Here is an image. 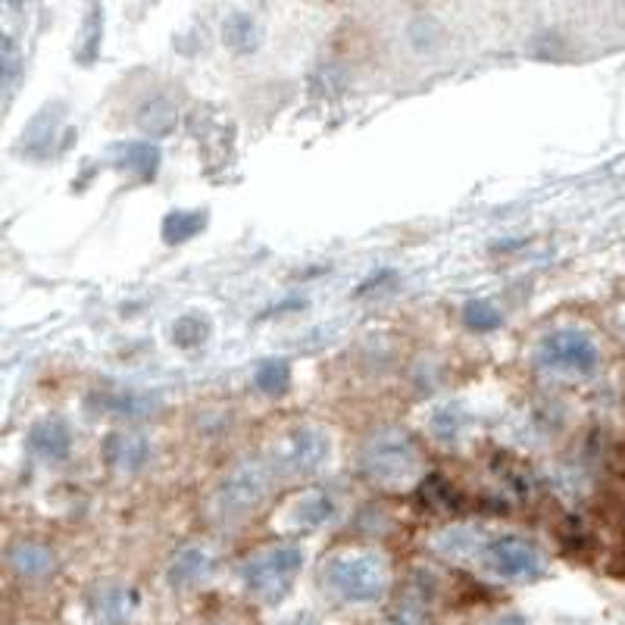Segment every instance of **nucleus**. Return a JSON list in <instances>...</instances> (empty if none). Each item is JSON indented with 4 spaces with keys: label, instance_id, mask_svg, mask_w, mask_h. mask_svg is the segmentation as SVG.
Returning <instances> with one entry per match:
<instances>
[{
    "label": "nucleus",
    "instance_id": "nucleus-1",
    "mask_svg": "<svg viewBox=\"0 0 625 625\" xmlns=\"http://www.w3.org/2000/svg\"><path fill=\"white\" fill-rule=\"evenodd\" d=\"M323 579L347 604H375L389 591V566L372 551H345L325 563Z\"/></svg>",
    "mask_w": 625,
    "mask_h": 625
},
{
    "label": "nucleus",
    "instance_id": "nucleus-2",
    "mask_svg": "<svg viewBox=\"0 0 625 625\" xmlns=\"http://www.w3.org/2000/svg\"><path fill=\"white\" fill-rule=\"evenodd\" d=\"M301 569L303 551L298 544H273L241 563V582L257 601L276 604L291 591Z\"/></svg>",
    "mask_w": 625,
    "mask_h": 625
},
{
    "label": "nucleus",
    "instance_id": "nucleus-3",
    "mask_svg": "<svg viewBox=\"0 0 625 625\" xmlns=\"http://www.w3.org/2000/svg\"><path fill=\"white\" fill-rule=\"evenodd\" d=\"M363 473L372 485L401 488L419 475V451L407 431L389 429L369 438L363 448Z\"/></svg>",
    "mask_w": 625,
    "mask_h": 625
},
{
    "label": "nucleus",
    "instance_id": "nucleus-4",
    "mask_svg": "<svg viewBox=\"0 0 625 625\" xmlns=\"http://www.w3.org/2000/svg\"><path fill=\"white\" fill-rule=\"evenodd\" d=\"M482 557L495 576L510 579V582H535L544 576L541 547L532 539H522V535H497L485 544Z\"/></svg>",
    "mask_w": 625,
    "mask_h": 625
},
{
    "label": "nucleus",
    "instance_id": "nucleus-5",
    "mask_svg": "<svg viewBox=\"0 0 625 625\" xmlns=\"http://www.w3.org/2000/svg\"><path fill=\"white\" fill-rule=\"evenodd\" d=\"M539 363L572 375H591L601 367V347L582 328H557L541 342Z\"/></svg>",
    "mask_w": 625,
    "mask_h": 625
},
{
    "label": "nucleus",
    "instance_id": "nucleus-6",
    "mask_svg": "<svg viewBox=\"0 0 625 625\" xmlns=\"http://www.w3.org/2000/svg\"><path fill=\"white\" fill-rule=\"evenodd\" d=\"M269 491V473L259 463H241L235 473L222 478L216 491V510L222 517H241L257 510L259 500Z\"/></svg>",
    "mask_w": 625,
    "mask_h": 625
},
{
    "label": "nucleus",
    "instance_id": "nucleus-7",
    "mask_svg": "<svg viewBox=\"0 0 625 625\" xmlns=\"http://www.w3.org/2000/svg\"><path fill=\"white\" fill-rule=\"evenodd\" d=\"M328 453V441L316 429H294L281 444L279 466L288 475H306L320 470Z\"/></svg>",
    "mask_w": 625,
    "mask_h": 625
},
{
    "label": "nucleus",
    "instance_id": "nucleus-8",
    "mask_svg": "<svg viewBox=\"0 0 625 625\" xmlns=\"http://www.w3.org/2000/svg\"><path fill=\"white\" fill-rule=\"evenodd\" d=\"M91 625H126L135 613V591L123 585L97 588L88 601Z\"/></svg>",
    "mask_w": 625,
    "mask_h": 625
},
{
    "label": "nucleus",
    "instance_id": "nucleus-9",
    "mask_svg": "<svg viewBox=\"0 0 625 625\" xmlns=\"http://www.w3.org/2000/svg\"><path fill=\"white\" fill-rule=\"evenodd\" d=\"M104 456L116 473H138L151 460V441L138 431H113L104 441Z\"/></svg>",
    "mask_w": 625,
    "mask_h": 625
},
{
    "label": "nucleus",
    "instance_id": "nucleus-10",
    "mask_svg": "<svg viewBox=\"0 0 625 625\" xmlns=\"http://www.w3.org/2000/svg\"><path fill=\"white\" fill-rule=\"evenodd\" d=\"M7 563H10V569H13L20 579H28V582H42L47 576H54V569H57L54 551L38 544V541H16V544L7 551Z\"/></svg>",
    "mask_w": 625,
    "mask_h": 625
},
{
    "label": "nucleus",
    "instance_id": "nucleus-11",
    "mask_svg": "<svg viewBox=\"0 0 625 625\" xmlns=\"http://www.w3.org/2000/svg\"><path fill=\"white\" fill-rule=\"evenodd\" d=\"M213 572V554L207 547H200V544H192V547H182L170 563V585L173 588H197V585L207 582Z\"/></svg>",
    "mask_w": 625,
    "mask_h": 625
},
{
    "label": "nucleus",
    "instance_id": "nucleus-12",
    "mask_svg": "<svg viewBox=\"0 0 625 625\" xmlns=\"http://www.w3.org/2000/svg\"><path fill=\"white\" fill-rule=\"evenodd\" d=\"M25 448L35 453L38 460H66L72 451V435L69 426L60 419H42L38 426H32Z\"/></svg>",
    "mask_w": 625,
    "mask_h": 625
},
{
    "label": "nucleus",
    "instance_id": "nucleus-13",
    "mask_svg": "<svg viewBox=\"0 0 625 625\" xmlns=\"http://www.w3.org/2000/svg\"><path fill=\"white\" fill-rule=\"evenodd\" d=\"M332 517H335V504H332V497L323 495V491L303 495L301 500H298V507H294V522H298L301 529H320V525H325Z\"/></svg>",
    "mask_w": 625,
    "mask_h": 625
},
{
    "label": "nucleus",
    "instance_id": "nucleus-14",
    "mask_svg": "<svg viewBox=\"0 0 625 625\" xmlns=\"http://www.w3.org/2000/svg\"><path fill=\"white\" fill-rule=\"evenodd\" d=\"M222 42L229 44L232 50H238V54H247L259 42L257 25H254L251 16H232V20L225 22V28H222Z\"/></svg>",
    "mask_w": 625,
    "mask_h": 625
},
{
    "label": "nucleus",
    "instance_id": "nucleus-15",
    "mask_svg": "<svg viewBox=\"0 0 625 625\" xmlns=\"http://www.w3.org/2000/svg\"><path fill=\"white\" fill-rule=\"evenodd\" d=\"M254 382L266 394H281V391H288V385H291V367L285 360H266V363L257 367Z\"/></svg>",
    "mask_w": 625,
    "mask_h": 625
},
{
    "label": "nucleus",
    "instance_id": "nucleus-16",
    "mask_svg": "<svg viewBox=\"0 0 625 625\" xmlns=\"http://www.w3.org/2000/svg\"><path fill=\"white\" fill-rule=\"evenodd\" d=\"M101 404H104V410H113V413H123V416H148L153 413V401L151 397H144V394H123V391H116V394H104L101 397Z\"/></svg>",
    "mask_w": 625,
    "mask_h": 625
},
{
    "label": "nucleus",
    "instance_id": "nucleus-17",
    "mask_svg": "<svg viewBox=\"0 0 625 625\" xmlns=\"http://www.w3.org/2000/svg\"><path fill=\"white\" fill-rule=\"evenodd\" d=\"M463 323L470 325L473 332H495L497 325L504 323V316H500L495 303L473 301L466 303V310H463Z\"/></svg>",
    "mask_w": 625,
    "mask_h": 625
},
{
    "label": "nucleus",
    "instance_id": "nucleus-18",
    "mask_svg": "<svg viewBox=\"0 0 625 625\" xmlns=\"http://www.w3.org/2000/svg\"><path fill=\"white\" fill-rule=\"evenodd\" d=\"M200 225H204V216L200 213H173L166 216V241H185V238H192L195 232H200Z\"/></svg>",
    "mask_w": 625,
    "mask_h": 625
},
{
    "label": "nucleus",
    "instance_id": "nucleus-19",
    "mask_svg": "<svg viewBox=\"0 0 625 625\" xmlns=\"http://www.w3.org/2000/svg\"><path fill=\"white\" fill-rule=\"evenodd\" d=\"M207 338V323L204 320H197V316H185V320H178L173 328V342L178 347H195L200 345Z\"/></svg>",
    "mask_w": 625,
    "mask_h": 625
},
{
    "label": "nucleus",
    "instance_id": "nucleus-20",
    "mask_svg": "<svg viewBox=\"0 0 625 625\" xmlns=\"http://www.w3.org/2000/svg\"><path fill=\"white\" fill-rule=\"evenodd\" d=\"M463 410L460 407H444V410H438L435 413V419H431V429H435V435L438 438H456L460 435V426H463Z\"/></svg>",
    "mask_w": 625,
    "mask_h": 625
},
{
    "label": "nucleus",
    "instance_id": "nucleus-21",
    "mask_svg": "<svg viewBox=\"0 0 625 625\" xmlns=\"http://www.w3.org/2000/svg\"><path fill=\"white\" fill-rule=\"evenodd\" d=\"M101 22H104V13L97 10V7H91V13H88V44H85V60H91V54H94V47L101 42Z\"/></svg>",
    "mask_w": 625,
    "mask_h": 625
},
{
    "label": "nucleus",
    "instance_id": "nucleus-22",
    "mask_svg": "<svg viewBox=\"0 0 625 625\" xmlns=\"http://www.w3.org/2000/svg\"><path fill=\"white\" fill-rule=\"evenodd\" d=\"M491 625H529V620L519 616V613H507V616H500V620H495Z\"/></svg>",
    "mask_w": 625,
    "mask_h": 625
},
{
    "label": "nucleus",
    "instance_id": "nucleus-23",
    "mask_svg": "<svg viewBox=\"0 0 625 625\" xmlns=\"http://www.w3.org/2000/svg\"><path fill=\"white\" fill-rule=\"evenodd\" d=\"M285 625H320L316 620H310V616H294V620H288Z\"/></svg>",
    "mask_w": 625,
    "mask_h": 625
},
{
    "label": "nucleus",
    "instance_id": "nucleus-24",
    "mask_svg": "<svg viewBox=\"0 0 625 625\" xmlns=\"http://www.w3.org/2000/svg\"><path fill=\"white\" fill-rule=\"evenodd\" d=\"M397 625H419V623H397Z\"/></svg>",
    "mask_w": 625,
    "mask_h": 625
},
{
    "label": "nucleus",
    "instance_id": "nucleus-25",
    "mask_svg": "<svg viewBox=\"0 0 625 625\" xmlns=\"http://www.w3.org/2000/svg\"><path fill=\"white\" fill-rule=\"evenodd\" d=\"M10 3H20V0H10Z\"/></svg>",
    "mask_w": 625,
    "mask_h": 625
},
{
    "label": "nucleus",
    "instance_id": "nucleus-26",
    "mask_svg": "<svg viewBox=\"0 0 625 625\" xmlns=\"http://www.w3.org/2000/svg\"><path fill=\"white\" fill-rule=\"evenodd\" d=\"M216 625H222V623H216Z\"/></svg>",
    "mask_w": 625,
    "mask_h": 625
}]
</instances>
